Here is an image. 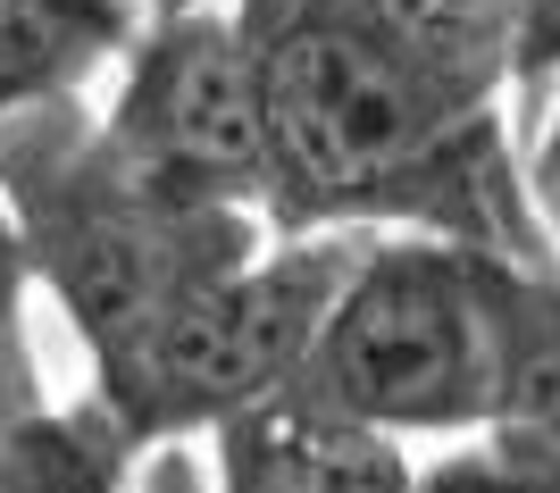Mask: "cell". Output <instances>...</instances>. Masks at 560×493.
Masks as SVG:
<instances>
[{"label":"cell","mask_w":560,"mask_h":493,"mask_svg":"<svg viewBox=\"0 0 560 493\" xmlns=\"http://www.w3.org/2000/svg\"><path fill=\"white\" fill-rule=\"evenodd\" d=\"M259 75L268 235H435L560 268L536 235L502 109L452 101L369 0H234Z\"/></svg>","instance_id":"1"},{"label":"cell","mask_w":560,"mask_h":493,"mask_svg":"<svg viewBox=\"0 0 560 493\" xmlns=\"http://www.w3.org/2000/svg\"><path fill=\"white\" fill-rule=\"evenodd\" d=\"M0 210L25 251V277L59 293L93 360L135 343L192 284L243 268L268 235L259 210H192L142 185L109 151L101 118H84L75 101L0 126Z\"/></svg>","instance_id":"2"},{"label":"cell","mask_w":560,"mask_h":493,"mask_svg":"<svg viewBox=\"0 0 560 493\" xmlns=\"http://www.w3.org/2000/svg\"><path fill=\"white\" fill-rule=\"evenodd\" d=\"M493 251L369 235L335 293L293 401L376 435H486L493 419Z\"/></svg>","instance_id":"3"},{"label":"cell","mask_w":560,"mask_h":493,"mask_svg":"<svg viewBox=\"0 0 560 493\" xmlns=\"http://www.w3.org/2000/svg\"><path fill=\"white\" fill-rule=\"evenodd\" d=\"M360 243L369 235H284L277 251H252L243 268L192 284L135 343L93 360V401L135 451H151L176 435H218L226 419L293 394Z\"/></svg>","instance_id":"4"},{"label":"cell","mask_w":560,"mask_h":493,"mask_svg":"<svg viewBox=\"0 0 560 493\" xmlns=\"http://www.w3.org/2000/svg\"><path fill=\"white\" fill-rule=\"evenodd\" d=\"M101 134L167 201L259 210V75H252V43L234 25V0L167 9L142 25Z\"/></svg>","instance_id":"5"},{"label":"cell","mask_w":560,"mask_h":493,"mask_svg":"<svg viewBox=\"0 0 560 493\" xmlns=\"http://www.w3.org/2000/svg\"><path fill=\"white\" fill-rule=\"evenodd\" d=\"M218 493H419V460L376 426L277 394L218 426Z\"/></svg>","instance_id":"6"},{"label":"cell","mask_w":560,"mask_h":493,"mask_svg":"<svg viewBox=\"0 0 560 493\" xmlns=\"http://www.w3.org/2000/svg\"><path fill=\"white\" fill-rule=\"evenodd\" d=\"M477 444L560 493V268H493V419Z\"/></svg>","instance_id":"7"},{"label":"cell","mask_w":560,"mask_h":493,"mask_svg":"<svg viewBox=\"0 0 560 493\" xmlns=\"http://www.w3.org/2000/svg\"><path fill=\"white\" fill-rule=\"evenodd\" d=\"M151 25V0H0V126L75 101Z\"/></svg>","instance_id":"8"},{"label":"cell","mask_w":560,"mask_h":493,"mask_svg":"<svg viewBox=\"0 0 560 493\" xmlns=\"http://www.w3.org/2000/svg\"><path fill=\"white\" fill-rule=\"evenodd\" d=\"M369 9L468 109H502V93L518 84V25H527L518 0H369Z\"/></svg>","instance_id":"9"},{"label":"cell","mask_w":560,"mask_h":493,"mask_svg":"<svg viewBox=\"0 0 560 493\" xmlns=\"http://www.w3.org/2000/svg\"><path fill=\"white\" fill-rule=\"evenodd\" d=\"M135 444L101 401L84 410H9L0 419V493H126Z\"/></svg>","instance_id":"10"},{"label":"cell","mask_w":560,"mask_h":493,"mask_svg":"<svg viewBox=\"0 0 560 493\" xmlns=\"http://www.w3.org/2000/svg\"><path fill=\"white\" fill-rule=\"evenodd\" d=\"M527 210H536V235H544V251L560 259V75H552V109H544L536 160H527Z\"/></svg>","instance_id":"11"},{"label":"cell","mask_w":560,"mask_h":493,"mask_svg":"<svg viewBox=\"0 0 560 493\" xmlns=\"http://www.w3.org/2000/svg\"><path fill=\"white\" fill-rule=\"evenodd\" d=\"M419 493H544V485L511 477L486 444H468V451H452V460H435V469H419Z\"/></svg>","instance_id":"12"},{"label":"cell","mask_w":560,"mask_h":493,"mask_svg":"<svg viewBox=\"0 0 560 493\" xmlns=\"http://www.w3.org/2000/svg\"><path fill=\"white\" fill-rule=\"evenodd\" d=\"M527 25H518V93H536L560 75V0H518Z\"/></svg>","instance_id":"13"},{"label":"cell","mask_w":560,"mask_h":493,"mask_svg":"<svg viewBox=\"0 0 560 493\" xmlns=\"http://www.w3.org/2000/svg\"><path fill=\"white\" fill-rule=\"evenodd\" d=\"M18 293H25V251L9 235V210H0V352H18Z\"/></svg>","instance_id":"14"},{"label":"cell","mask_w":560,"mask_h":493,"mask_svg":"<svg viewBox=\"0 0 560 493\" xmlns=\"http://www.w3.org/2000/svg\"><path fill=\"white\" fill-rule=\"evenodd\" d=\"M167 9H218V0H151V17H167Z\"/></svg>","instance_id":"15"},{"label":"cell","mask_w":560,"mask_h":493,"mask_svg":"<svg viewBox=\"0 0 560 493\" xmlns=\"http://www.w3.org/2000/svg\"><path fill=\"white\" fill-rule=\"evenodd\" d=\"M0 360H9V352H0ZM0 419H9V410H0Z\"/></svg>","instance_id":"16"}]
</instances>
